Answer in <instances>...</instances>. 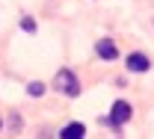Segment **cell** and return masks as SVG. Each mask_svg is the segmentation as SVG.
I'll use <instances>...</instances> for the list:
<instances>
[{
	"mask_svg": "<svg viewBox=\"0 0 154 139\" xmlns=\"http://www.w3.org/2000/svg\"><path fill=\"white\" fill-rule=\"evenodd\" d=\"M54 86H57V89L65 95V98H77V95H80V80H77V77H74V71H68V68L57 71V77H54Z\"/></svg>",
	"mask_w": 154,
	"mask_h": 139,
	"instance_id": "6da1fadb",
	"label": "cell"
},
{
	"mask_svg": "<svg viewBox=\"0 0 154 139\" xmlns=\"http://www.w3.org/2000/svg\"><path fill=\"white\" fill-rule=\"evenodd\" d=\"M131 116H134L131 104H128V101H116L113 110H110V116H107V124H110V127H122V124H128Z\"/></svg>",
	"mask_w": 154,
	"mask_h": 139,
	"instance_id": "7a4b0ae2",
	"label": "cell"
},
{
	"mask_svg": "<svg viewBox=\"0 0 154 139\" xmlns=\"http://www.w3.org/2000/svg\"><path fill=\"white\" fill-rule=\"evenodd\" d=\"M21 30H24V33H36L38 27H36V21H33V18H21Z\"/></svg>",
	"mask_w": 154,
	"mask_h": 139,
	"instance_id": "52a82bcc",
	"label": "cell"
},
{
	"mask_svg": "<svg viewBox=\"0 0 154 139\" xmlns=\"http://www.w3.org/2000/svg\"><path fill=\"white\" fill-rule=\"evenodd\" d=\"M27 95H30V98H42V95H45V83H30V86H27Z\"/></svg>",
	"mask_w": 154,
	"mask_h": 139,
	"instance_id": "8992f818",
	"label": "cell"
},
{
	"mask_svg": "<svg viewBox=\"0 0 154 139\" xmlns=\"http://www.w3.org/2000/svg\"><path fill=\"white\" fill-rule=\"evenodd\" d=\"M125 65H128V71H136V74H145V71H151V59H148L145 53H131Z\"/></svg>",
	"mask_w": 154,
	"mask_h": 139,
	"instance_id": "3957f363",
	"label": "cell"
},
{
	"mask_svg": "<svg viewBox=\"0 0 154 139\" xmlns=\"http://www.w3.org/2000/svg\"><path fill=\"white\" fill-rule=\"evenodd\" d=\"M62 139H83L86 136V127L80 124V121H71V124H65L62 127V133H59Z\"/></svg>",
	"mask_w": 154,
	"mask_h": 139,
	"instance_id": "5b68a950",
	"label": "cell"
},
{
	"mask_svg": "<svg viewBox=\"0 0 154 139\" xmlns=\"http://www.w3.org/2000/svg\"><path fill=\"white\" fill-rule=\"evenodd\" d=\"M95 53L101 56V59H116V56H119V50H116L113 39H101V41L95 44Z\"/></svg>",
	"mask_w": 154,
	"mask_h": 139,
	"instance_id": "277c9868",
	"label": "cell"
}]
</instances>
